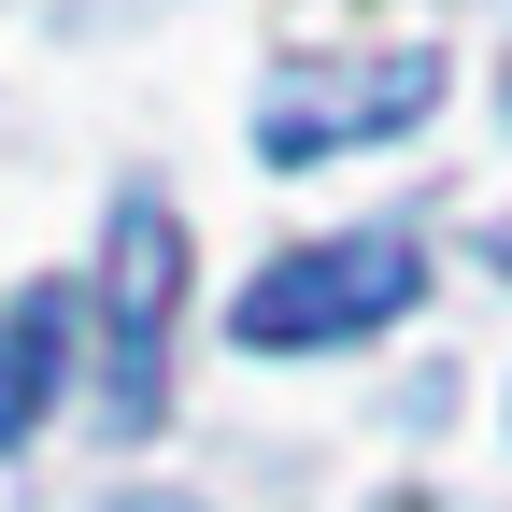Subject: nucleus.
I'll use <instances>...</instances> for the list:
<instances>
[{"label": "nucleus", "instance_id": "obj_6", "mask_svg": "<svg viewBox=\"0 0 512 512\" xmlns=\"http://www.w3.org/2000/svg\"><path fill=\"white\" fill-rule=\"evenodd\" d=\"M498 114H512V57H498Z\"/></svg>", "mask_w": 512, "mask_h": 512}, {"label": "nucleus", "instance_id": "obj_4", "mask_svg": "<svg viewBox=\"0 0 512 512\" xmlns=\"http://www.w3.org/2000/svg\"><path fill=\"white\" fill-rule=\"evenodd\" d=\"M57 384H72V299L15 285V299H0V456L57 413Z\"/></svg>", "mask_w": 512, "mask_h": 512}, {"label": "nucleus", "instance_id": "obj_7", "mask_svg": "<svg viewBox=\"0 0 512 512\" xmlns=\"http://www.w3.org/2000/svg\"><path fill=\"white\" fill-rule=\"evenodd\" d=\"M498 271H512V228H498Z\"/></svg>", "mask_w": 512, "mask_h": 512}, {"label": "nucleus", "instance_id": "obj_3", "mask_svg": "<svg viewBox=\"0 0 512 512\" xmlns=\"http://www.w3.org/2000/svg\"><path fill=\"white\" fill-rule=\"evenodd\" d=\"M427 100H441V57H427V43L356 57V72H285L271 100H256V157H271V171H313V157H342V143L413 128Z\"/></svg>", "mask_w": 512, "mask_h": 512}, {"label": "nucleus", "instance_id": "obj_2", "mask_svg": "<svg viewBox=\"0 0 512 512\" xmlns=\"http://www.w3.org/2000/svg\"><path fill=\"white\" fill-rule=\"evenodd\" d=\"M171 313H185V228H171L157 185H128L114 242H100V427H157Z\"/></svg>", "mask_w": 512, "mask_h": 512}, {"label": "nucleus", "instance_id": "obj_1", "mask_svg": "<svg viewBox=\"0 0 512 512\" xmlns=\"http://www.w3.org/2000/svg\"><path fill=\"white\" fill-rule=\"evenodd\" d=\"M427 299V256L399 228H342V242H299L271 256L242 299H228V342L242 356H328V342H370Z\"/></svg>", "mask_w": 512, "mask_h": 512}, {"label": "nucleus", "instance_id": "obj_5", "mask_svg": "<svg viewBox=\"0 0 512 512\" xmlns=\"http://www.w3.org/2000/svg\"><path fill=\"white\" fill-rule=\"evenodd\" d=\"M128 512H200V498H128Z\"/></svg>", "mask_w": 512, "mask_h": 512}]
</instances>
